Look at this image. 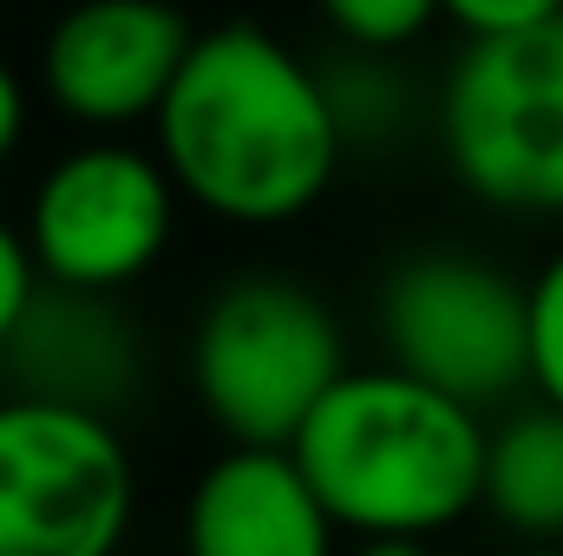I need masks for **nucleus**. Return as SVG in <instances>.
<instances>
[{
    "label": "nucleus",
    "instance_id": "f257e3e1",
    "mask_svg": "<svg viewBox=\"0 0 563 556\" xmlns=\"http://www.w3.org/2000/svg\"><path fill=\"white\" fill-rule=\"evenodd\" d=\"M151 138L184 203L236 230L308 216L334 190L347 151L328 73L250 20L197 33Z\"/></svg>",
    "mask_w": 563,
    "mask_h": 556
},
{
    "label": "nucleus",
    "instance_id": "f03ea898",
    "mask_svg": "<svg viewBox=\"0 0 563 556\" xmlns=\"http://www.w3.org/2000/svg\"><path fill=\"white\" fill-rule=\"evenodd\" d=\"M492 425L407 367H347L295 432V458L354 537H432L485 504Z\"/></svg>",
    "mask_w": 563,
    "mask_h": 556
},
{
    "label": "nucleus",
    "instance_id": "7ed1b4c3",
    "mask_svg": "<svg viewBox=\"0 0 563 556\" xmlns=\"http://www.w3.org/2000/svg\"><path fill=\"white\" fill-rule=\"evenodd\" d=\"M341 374L347 334L334 308L288 276L223 281L190 327V393L236 445H295Z\"/></svg>",
    "mask_w": 563,
    "mask_h": 556
},
{
    "label": "nucleus",
    "instance_id": "20e7f679",
    "mask_svg": "<svg viewBox=\"0 0 563 556\" xmlns=\"http://www.w3.org/2000/svg\"><path fill=\"white\" fill-rule=\"evenodd\" d=\"M452 177L511 216H563V13L472 40L439 92Z\"/></svg>",
    "mask_w": 563,
    "mask_h": 556
},
{
    "label": "nucleus",
    "instance_id": "39448f33",
    "mask_svg": "<svg viewBox=\"0 0 563 556\" xmlns=\"http://www.w3.org/2000/svg\"><path fill=\"white\" fill-rule=\"evenodd\" d=\"M139 465L112 413L46 393L0 400V556H119Z\"/></svg>",
    "mask_w": 563,
    "mask_h": 556
},
{
    "label": "nucleus",
    "instance_id": "423d86ee",
    "mask_svg": "<svg viewBox=\"0 0 563 556\" xmlns=\"http://www.w3.org/2000/svg\"><path fill=\"white\" fill-rule=\"evenodd\" d=\"M177 203H184V190L157 151L92 132L86 144H73L66 157L46 164V177L26 197L20 230L53 288L125 294L170 249Z\"/></svg>",
    "mask_w": 563,
    "mask_h": 556
},
{
    "label": "nucleus",
    "instance_id": "0eeeda50",
    "mask_svg": "<svg viewBox=\"0 0 563 556\" xmlns=\"http://www.w3.org/2000/svg\"><path fill=\"white\" fill-rule=\"evenodd\" d=\"M387 360L432 387L492 407L531 387V288L472 249H413L380 281Z\"/></svg>",
    "mask_w": 563,
    "mask_h": 556
},
{
    "label": "nucleus",
    "instance_id": "6e6552de",
    "mask_svg": "<svg viewBox=\"0 0 563 556\" xmlns=\"http://www.w3.org/2000/svg\"><path fill=\"white\" fill-rule=\"evenodd\" d=\"M190 46L197 26L177 0H79L40 40V92L66 125L125 138L157 119Z\"/></svg>",
    "mask_w": 563,
    "mask_h": 556
},
{
    "label": "nucleus",
    "instance_id": "1a4fd4ad",
    "mask_svg": "<svg viewBox=\"0 0 563 556\" xmlns=\"http://www.w3.org/2000/svg\"><path fill=\"white\" fill-rule=\"evenodd\" d=\"M334 511L295 445H223L184 498V556H334Z\"/></svg>",
    "mask_w": 563,
    "mask_h": 556
},
{
    "label": "nucleus",
    "instance_id": "9d476101",
    "mask_svg": "<svg viewBox=\"0 0 563 556\" xmlns=\"http://www.w3.org/2000/svg\"><path fill=\"white\" fill-rule=\"evenodd\" d=\"M0 367L13 374V393H46L66 407L119 413V400H132L144 380V341L132 314H119V294L46 281L13 347L0 354Z\"/></svg>",
    "mask_w": 563,
    "mask_h": 556
},
{
    "label": "nucleus",
    "instance_id": "9b49d317",
    "mask_svg": "<svg viewBox=\"0 0 563 556\" xmlns=\"http://www.w3.org/2000/svg\"><path fill=\"white\" fill-rule=\"evenodd\" d=\"M485 511L518 544H563V413L551 400L511 413L492 432Z\"/></svg>",
    "mask_w": 563,
    "mask_h": 556
},
{
    "label": "nucleus",
    "instance_id": "f8f14e48",
    "mask_svg": "<svg viewBox=\"0 0 563 556\" xmlns=\"http://www.w3.org/2000/svg\"><path fill=\"white\" fill-rule=\"evenodd\" d=\"M387 53H354L347 73H328V92H334V112H341V132L354 138H380L407 119V86L380 66Z\"/></svg>",
    "mask_w": 563,
    "mask_h": 556
},
{
    "label": "nucleus",
    "instance_id": "ddd939ff",
    "mask_svg": "<svg viewBox=\"0 0 563 556\" xmlns=\"http://www.w3.org/2000/svg\"><path fill=\"white\" fill-rule=\"evenodd\" d=\"M354 53H400L439 20V0H314Z\"/></svg>",
    "mask_w": 563,
    "mask_h": 556
},
{
    "label": "nucleus",
    "instance_id": "4468645a",
    "mask_svg": "<svg viewBox=\"0 0 563 556\" xmlns=\"http://www.w3.org/2000/svg\"><path fill=\"white\" fill-rule=\"evenodd\" d=\"M531 387L563 413V249L531 281Z\"/></svg>",
    "mask_w": 563,
    "mask_h": 556
},
{
    "label": "nucleus",
    "instance_id": "2eb2a0df",
    "mask_svg": "<svg viewBox=\"0 0 563 556\" xmlns=\"http://www.w3.org/2000/svg\"><path fill=\"white\" fill-rule=\"evenodd\" d=\"M40 263H33V249H26V230H13L7 216H0V354L13 347V334H20V321L33 314V301H40Z\"/></svg>",
    "mask_w": 563,
    "mask_h": 556
},
{
    "label": "nucleus",
    "instance_id": "dca6fc26",
    "mask_svg": "<svg viewBox=\"0 0 563 556\" xmlns=\"http://www.w3.org/2000/svg\"><path fill=\"white\" fill-rule=\"evenodd\" d=\"M439 13L465 26L472 40H492V33H525V26L558 20L563 0H439Z\"/></svg>",
    "mask_w": 563,
    "mask_h": 556
},
{
    "label": "nucleus",
    "instance_id": "f3484780",
    "mask_svg": "<svg viewBox=\"0 0 563 556\" xmlns=\"http://www.w3.org/2000/svg\"><path fill=\"white\" fill-rule=\"evenodd\" d=\"M26 112H33V105H26V86H20V73L0 59V164L20 151V138H26Z\"/></svg>",
    "mask_w": 563,
    "mask_h": 556
},
{
    "label": "nucleus",
    "instance_id": "a211bd4d",
    "mask_svg": "<svg viewBox=\"0 0 563 556\" xmlns=\"http://www.w3.org/2000/svg\"><path fill=\"white\" fill-rule=\"evenodd\" d=\"M354 556H426V537H361Z\"/></svg>",
    "mask_w": 563,
    "mask_h": 556
},
{
    "label": "nucleus",
    "instance_id": "6ab92c4d",
    "mask_svg": "<svg viewBox=\"0 0 563 556\" xmlns=\"http://www.w3.org/2000/svg\"><path fill=\"white\" fill-rule=\"evenodd\" d=\"M505 556H563V544H518V551H505Z\"/></svg>",
    "mask_w": 563,
    "mask_h": 556
}]
</instances>
